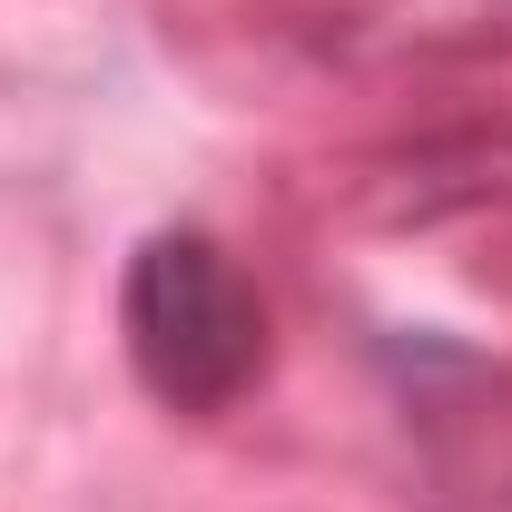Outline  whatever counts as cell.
Returning a JSON list of instances; mask_svg holds the SVG:
<instances>
[{"instance_id": "cell-1", "label": "cell", "mask_w": 512, "mask_h": 512, "mask_svg": "<svg viewBox=\"0 0 512 512\" xmlns=\"http://www.w3.org/2000/svg\"><path fill=\"white\" fill-rule=\"evenodd\" d=\"M128 365L168 414H227L256 375H266V306L237 276V256L197 227H168L128 256L119 286Z\"/></svg>"}]
</instances>
